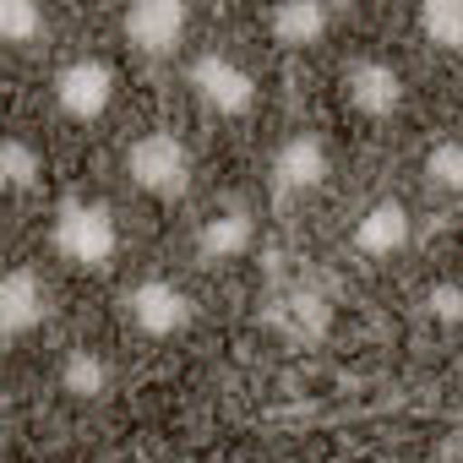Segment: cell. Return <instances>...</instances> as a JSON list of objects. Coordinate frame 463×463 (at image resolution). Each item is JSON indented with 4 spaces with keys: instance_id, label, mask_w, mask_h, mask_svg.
<instances>
[{
    "instance_id": "obj_2",
    "label": "cell",
    "mask_w": 463,
    "mask_h": 463,
    "mask_svg": "<svg viewBox=\"0 0 463 463\" xmlns=\"http://www.w3.org/2000/svg\"><path fill=\"white\" fill-rule=\"evenodd\" d=\"M126 175L147 196H185L191 191V147L175 131H142L126 147Z\"/></svg>"
},
{
    "instance_id": "obj_8",
    "label": "cell",
    "mask_w": 463,
    "mask_h": 463,
    "mask_svg": "<svg viewBox=\"0 0 463 463\" xmlns=\"http://www.w3.org/2000/svg\"><path fill=\"white\" fill-rule=\"evenodd\" d=\"M344 99L349 109H360L365 120H387L403 104V77L392 61H354L344 71Z\"/></svg>"
},
{
    "instance_id": "obj_7",
    "label": "cell",
    "mask_w": 463,
    "mask_h": 463,
    "mask_svg": "<svg viewBox=\"0 0 463 463\" xmlns=\"http://www.w3.org/2000/svg\"><path fill=\"white\" fill-rule=\"evenodd\" d=\"M409 241H414V218L398 196H376L354 218V251L371 262H392L398 251H409Z\"/></svg>"
},
{
    "instance_id": "obj_15",
    "label": "cell",
    "mask_w": 463,
    "mask_h": 463,
    "mask_svg": "<svg viewBox=\"0 0 463 463\" xmlns=\"http://www.w3.org/2000/svg\"><path fill=\"white\" fill-rule=\"evenodd\" d=\"M39 175H44V158H39L33 142H23V137H6V142H0V180H6L12 191H28Z\"/></svg>"
},
{
    "instance_id": "obj_14",
    "label": "cell",
    "mask_w": 463,
    "mask_h": 463,
    "mask_svg": "<svg viewBox=\"0 0 463 463\" xmlns=\"http://www.w3.org/2000/svg\"><path fill=\"white\" fill-rule=\"evenodd\" d=\"M420 33L441 50H463V0H425L420 6Z\"/></svg>"
},
{
    "instance_id": "obj_4",
    "label": "cell",
    "mask_w": 463,
    "mask_h": 463,
    "mask_svg": "<svg viewBox=\"0 0 463 463\" xmlns=\"http://www.w3.org/2000/svg\"><path fill=\"white\" fill-rule=\"evenodd\" d=\"M126 322L142 338H175V333L191 327V295L175 279H142L126 295Z\"/></svg>"
},
{
    "instance_id": "obj_13",
    "label": "cell",
    "mask_w": 463,
    "mask_h": 463,
    "mask_svg": "<svg viewBox=\"0 0 463 463\" xmlns=\"http://www.w3.org/2000/svg\"><path fill=\"white\" fill-rule=\"evenodd\" d=\"M109 382H115V371H109V360H104L99 349H71V354L61 360V387H66L71 398H104Z\"/></svg>"
},
{
    "instance_id": "obj_9",
    "label": "cell",
    "mask_w": 463,
    "mask_h": 463,
    "mask_svg": "<svg viewBox=\"0 0 463 463\" xmlns=\"http://www.w3.org/2000/svg\"><path fill=\"white\" fill-rule=\"evenodd\" d=\"M273 180H279L284 196H306V191H317V185L327 180V142H322L317 131H295V137H284L279 153H273Z\"/></svg>"
},
{
    "instance_id": "obj_10",
    "label": "cell",
    "mask_w": 463,
    "mask_h": 463,
    "mask_svg": "<svg viewBox=\"0 0 463 463\" xmlns=\"http://www.w3.org/2000/svg\"><path fill=\"white\" fill-rule=\"evenodd\" d=\"M50 317V289L33 268H12L6 284H0V333L6 338H23L33 327H44Z\"/></svg>"
},
{
    "instance_id": "obj_12",
    "label": "cell",
    "mask_w": 463,
    "mask_h": 463,
    "mask_svg": "<svg viewBox=\"0 0 463 463\" xmlns=\"http://www.w3.org/2000/svg\"><path fill=\"white\" fill-rule=\"evenodd\" d=\"M327 28H333V12L322 6V0H279V6L268 12V33L279 44H295V50L322 44Z\"/></svg>"
},
{
    "instance_id": "obj_5",
    "label": "cell",
    "mask_w": 463,
    "mask_h": 463,
    "mask_svg": "<svg viewBox=\"0 0 463 463\" xmlns=\"http://www.w3.org/2000/svg\"><path fill=\"white\" fill-rule=\"evenodd\" d=\"M191 88L207 109L218 115H246L257 104V77L241 66V61H229L223 50H207L191 61Z\"/></svg>"
},
{
    "instance_id": "obj_19",
    "label": "cell",
    "mask_w": 463,
    "mask_h": 463,
    "mask_svg": "<svg viewBox=\"0 0 463 463\" xmlns=\"http://www.w3.org/2000/svg\"><path fill=\"white\" fill-rule=\"evenodd\" d=\"M425 306H430L436 322H463V284H436L425 295Z\"/></svg>"
},
{
    "instance_id": "obj_18",
    "label": "cell",
    "mask_w": 463,
    "mask_h": 463,
    "mask_svg": "<svg viewBox=\"0 0 463 463\" xmlns=\"http://www.w3.org/2000/svg\"><path fill=\"white\" fill-rule=\"evenodd\" d=\"M289 317H295L300 333H322V327H327V300H322V295H295V300H289Z\"/></svg>"
},
{
    "instance_id": "obj_1",
    "label": "cell",
    "mask_w": 463,
    "mask_h": 463,
    "mask_svg": "<svg viewBox=\"0 0 463 463\" xmlns=\"http://www.w3.org/2000/svg\"><path fill=\"white\" fill-rule=\"evenodd\" d=\"M50 241H55V251H61L71 268L99 273V268H109V262H115V251H120V223H115V213H109L104 202L71 196V202H61V207H55Z\"/></svg>"
},
{
    "instance_id": "obj_3",
    "label": "cell",
    "mask_w": 463,
    "mask_h": 463,
    "mask_svg": "<svg viewBox=\"0 0 463 463\" xmlns=\"http://www.w3.org/2000/svg\"><path fill=\"white\" fill-rule=\"evenodd\" d=\"M55 104L66 120H99L109 104H115V66L99 61V55H77L55 71Z\"/></svg>"
},
{
    "instance_id": "obj_6",
    "label": "cell",
    "mask_w": 463,
    "mask_h": 463,
    "mask_svg": "<svg viewBox=\"0 0 463 463\" xmlns=\"http://www.w3.org/2000/svg\"><path fill=\"white\" fill-rule=\"evenodd\" d=\"M120 28H126V39L142 55H175L185 44L191 6H185V0H137V6L120 17Z\"/></svg>"
},
{
    "instance_id": "obj_11",
    "label": "cell",
    "mask_w": 463,
    "mask_h": 463,
    "mask_svg": "<svg viewBox=\"0 0 463 463\" xmlns=\"http://www.w3.org/2000/svg\"><path fill=\"white\" fill-rule=\"evenodd\" d=\"M251 246H257V223H251L246 207H223V213L202 218V229H196V257L202 262H241Z\"/></svg>"
},
{
    "instance_id": "obj_17",
    "label": "cell",
    "mask_w": 463,
    "mask_h": 463,
    "mask_svg": "<svg viewBox=\"0 0 463 463\" xmlns=\"http://www.w3.org/2000/svg\"><path fill=\"white\" fill-rule=\"evenodd\" d=\"M0 39H6V44L44 39V12L33 6V0H0Z\"/></svg>"
},
{
    "instance_id": "obj_16",
    "label": "cell",
    "mask_w": 463,
    "mask_h": 463,
    "mask_svg": "<svg viewBox=\"0 0 463 463\" xmlns=\"http://www.w3.org/2000/svg\"><path fill=\"white\" fill-rule=\"evenodd\" d=\"M425 180H430L436 191L463 196V142H458V137H441V142L425 153Z\"/></svg>"
}]
</instances>
